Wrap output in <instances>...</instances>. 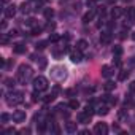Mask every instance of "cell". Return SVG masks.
I'll return each instance as SVG.
<instances>
[{
    "label": "cell",
    "instance_id": "52a82bcc",
    "mask_svg": "<svg viewBox=\"0 0 135 135\" xmlns=\"http://www.w3.org/2000/svg\"><path fill=\"white\" fill-rule=\"evenodd\" d=\"M70 60L72 62H75V64H78V62H81L83 60V54H81V51L76 48V49H73V51H70Z\"/></svg>",
    "mask_w": 135,
    "mask_h": 135
},
{
    "label": "cell",
    "instance_id": "e0dca14e",
    "mask_svg": "<svg viewBox=\"0 0 135 135\" xmlns=\"http://www.w3.org/2000/svg\"><path fill=\"white\" fill-rule=\"evenodd\" d=\"M103 102H105V103H108V105H114V103H116V99H114V97H111L110 94H105V95H103Z\"/></svg>",
    "mask_w": 135,
    "mask_h": 135
},
{
    "label": "cell",
    "instance_id": "836d02e7",
    "mask_svg": "<svg viewBox=\"0 0 135 135\" xmlns=\"http://www.w3.org/2000/svg\"><path fill=\"white\" fill-rule=\"evenodd\" d=\"M5 84H7L8 88H13V86H15V81L10 80V78H7V80H5Z\"/></svg>",
    "mask_w": 135,
    "mask_h": 135
},
{
    "label": "cell",
    "instance_id": "5bb4252c",
    "mask_svg": "<svg viewBox=\"0 0 135 135\" xmlns=\"http://www.w3.org/2000/svg\"><path fill=\"white\" fill-rule=\"evenodd\" d=\"M94 16H95V10H89V11L83 16V22H84V24H89V22L94 19Z\"/></svg>",
    "mask_w": 135,
    "mask_h": 135
},
{
    "label": "cell",
    "instance_id": "30bf717a",
    "mask_svg": "<svg viewBox=\"0 0 135 135\" xmlns=\"http://www.w3.org/2000/svg\"><path fill=\"white\" fill-rule=\"evenodd\" d=\"M113 73H114V72H113V69H111L110 65H103V67H102V76H103V78H110Z\"/></svg>",
    "mask_w": 135,
    "mask_h": 135
},
{
    "label": "cell",
    "instance_id": "ab89813d",
    "mask_svg": "<svg viewBox=\"0 0 135 135\" xmlns=\"http://www.w3.org/2000/svg\"><path fill=\"white\" fill-rule=\"evenodd\" d=\"M2 43H3V45H5V43H8V37H7V35H3V37H2Z\"/></svg>",
    "mask_w": 135,
    "mask_h": 135
},
{
    "label": "cell",
    "instance_id": "4316f807",
    "mask_svg": "<svg viewBox=\"0 0 135 135\" xmlns=\"http://www.w3.org/2000/svg\"><path fill=\"white\" fill-rule=\"evenodd\" d=\"M119 81H126L127 78H129V72H126V70H122V72H119Z\"/></svg>",
    "mask_w": 135,
    "mask_h": 135
},
{
    "label": "cell",
    "instance_id": "e575fe53",
    "mask_svg": "<svg viewBox=\"0 0 135 135\" xmlns=\"http://www.w3.org/2000/svg\"><path fill=\"white\" fill-rule=\"evenodd\" d=\"M38 130H40V132H45V130H46V122H40V124H38Z\"/></svg>",
    "mask_w": 135,
    "mask_h": 135
},
{
    "label": "cell",
    "instance_id": "d590c367",
    "mask_svg": "<svg viewBox=\"0 0 135 135\" xmlns=\"http://www.w3.org/2000/svg\"><path fill=\"white\" fill-rule=\"evenodd\" d=\"M46 29H48V30L51 32V30H54V29H56V24H54V22H49V24L46 26Z\"/></svg>",
    "mask_w": 135,
    "mask_h": 135
},
{
    "label": "cell",
    "instance_id": "7c38bea8",
    "mask_svg": "<svg viewBox=\"0 0 135 135\" xmlns=\"http://www.w3.org/2000/svg\"><path fill=\"white\" fill-rule=\"evenodd\" d=\"M3 13H5V16H7V18H13V16L16 15V5H8V7L5 8V11H3Z\"/></svg>",
    "mask_w": 135,
    "mask_h": 135
},
{
    "label": "cell",
    "instance_id": "ac0fdd59",
    "mask_svg": "<svg viewBox=\"0 0 135 135\" xmlns=\"http://www.w3.org/2000/svg\"><path fill=\"white\" fill-rule=\"evenodd\" d=\"M76 48H78L80 51H84V49L88 48V41H86V40H78V41H76Z\"/></svg>",
    "mask_w": 135,
    "mask_h": 135
},
{
    "label": "cell",
    "instance_id": "ffe728a7",
    "mask_svg": "<svg viewBox=\"0 0 135 135\" xmlns=\"http://www.w3.org/2000/svg\"><path fill=\"white\" fill-rule=\"evenodd\" d=\"M43 15H45L46 19H51V18L54 16V10H52V8H45V10H43Z\"/></svg>",
    "mask_w": 135,
    "mask_h": 135
},
{
    "label": "cell",
    "instance_id": "603a6c76",
    "mask_svg": "<svg viewBox=\"0 0 135 135\" xmlns=\"http://www.w3.org/2000/svg\"><path fill=\"white\" fill-rule=\"evenodd\" d=\"M69 108H72V110H78V108H80V102L75 100V99H72V100L69 102Z\"/></svg>",
    "mask_w": 135,
    "mask_h": 135
},
{
    "label": "cell",
    "instance_id": "60d3db41",
    "mask_svg": "<svg viewBox=\"0 0 135 135\" xmlns=\"http://www.w3.org/2000/svg\"><path fill=\"white\" fill-rule=\"evenodd\" d=\"M130 37H132V40H133V41H135V30H133V32H132V35H130Z\"/></svg>",
    "mask_w": 135,
    "mask_h": 135
},
{
    "label": "cell",
    "instance_id": "4dcf8cb0",
    "mask_svg": "<svg viewBox=\"0 0 135 135\" xmlns=\"http://www.w3.org/2000/svg\"><path fill=\"white\" fill-rule=\"evenodd\" d=\"M26 24H27L29 27H35V26H37V22H35V19H33V18H29V19L26 21Z\"/></svg>",
    "mask_w": 135,
    "mask_h": 135
},
{
    "label": "cell",
    "instance_id": "8992f818",
    "mask_svg": "<svg viewBox=\"0 0 135 135\" xmlns=\"http://www.w3.org/2000/svg\"><path fill=\"white\" fill-rule=\"evenodd\" d=\"M94 132H95L97 135H107V133H108V126H107L105 122H97L95 127H94Z\"/></svg>",
    "mask_w": 135,
    "mask_h": 135
},
{
    "label": "cell",
    "instance_id": "2e32d148",
    "mask_svg": "<svg viewBox=\"0 0 135 135\" xmlns=\"http://www.w3.org/2000/svg\"><path fill=\"white\" fill-rule=\"evenodd\" d=\"M13 51H15L16 54H24V52H26V46H24L22 43H16V45L13 46Z\"/></svg>",
    "mask_w": 135,
    "mask_h": 135
},
{
    "label": "cell",
    "instance_id": "f35d334b",
    "mask_svg": "<svg viewBox=\"0 0 135 135\" xmlns=\"http://www.w3.org/2000/svg\"><path fill=\"white\" fill-rule=\"evenodd\" d=\"M129 65H130V67H135V57H130V60H129Z\"/></svg>",
    "mask_w": 135,
    "mask_h": 135
},
{
    "label": "cell",
    "instance_id": "83f0119b",
    "mask_svg": "<svg viewBox=\"0 0 135 135\" xmlns=\"http://www.w3.org/2000/svg\"><path fill=\"white\" fill-rule=\"evenodd\" d=\"M10 118H11V116H10L8 113H2V114H0V121H2V124L8 122V121H10Z\"/></svg>",
    "mask_w": 135,
    "mask_h": 135
},
{
    "label": "cell",
    "instance_id": "9c48e42d",
    "mask_svg": "<svg viewBox=\"0 0 135 135\" xmlns=\"http://www.w3.org/2000/svg\"><path fill=\"white\" fill-rule=\"evenodd\" d=\"M108 111H110V105H99L97 107V110H95V113L97 114H100V116H105V114H108Z\"/></svg>",
    "mask_w": 135,
    "mask_h": 135
},
{
    "label": "cell",
    "instance_id": "7402d4cb",
    "mask_svg": "<svg viewBox=\"0 0 135 135\" xmlns=\"http://www.w3.org/2000/svg\"><path fill=\"white\" fill-rule=\"evenodd\" d=\"M40 92H41V91H38V89H33V94H32V100H33V102L43 100V97H40Z\"/></svg>",
    "mask_w": 135,
    "mask_h": 135
},
{
    "label": "cell",
    "instance_id": "6da1fadb",
    "mask_svg": "<svg viewBox=\"0 0 135 135\" xmlns=\"http://www.w3.org/2000/svg\"><path fill=\"white\" fill-rule=\"evenodd\" d=\"M30 76H32V67H30V65H26V64L19 65V69H18V75H16L18 81H19V83H22V84H26V81H27Z\"/></svg>",
    "mask_w": 135,
    "mask_h": 135
},
{
    "label": "cell",
    "instance_id": "9a60e30c",
    "mask_svg": "<svg viewBox=\"0 0 135 135\" xmlns=\"http://www.w3.org/2000/svg\"><path fill=\"white\" fill-rule=\"evenodd\" d=\"M124 15H126V18H129L130 22H135V8H127L124 11Z\"/></svg>",
    "mask_w": 135,
    "mask_h": 135
},
{
    "label": "cell",
    "instance_id": "d6a6232c",
    "mask_svg": "<svg viewBox=\"0 0 135 135\" xmlns=\"http://www.w3.org/2000/svg\"><path fill=\"white\" fill-rule=\"evenodd\" d=\"M46 45H48V41H38L37 43V49H45Z\"/></svg>",
    "mask_w": 135,
    "mask_h": 135
},
{
    "label": "cell",
    "instance_id": "cb8c5ba5",
    "mask_svg": "<svg viewBox=\"0 0 135 135\" xmlns=\"http://www.w3.org/2000/svg\"><path fill=\"white\" fill-rule=\"evenodd\" d=\"M121 54H122V48H121L119 45H114V46H113V56H118V57H119Z\"/></svg>",
    "mask_w": 135,
    "mask_h": 135
},
{
    "label": "cell",
    "instance_id": "7a4b0ae2",
    "mask_svg": "<svg viewBox=\"0 0 135 135\" xmlns=\"http://www.w3.org/2000/svg\"><path fill=\"white\" fill-rule=\"evenodd\" d=\"M22 97H24L22 92L13 91V92L8 94V97H7V103H8L10 107H16V105H19V103H22V100H24Z\"/></svg>",
    "mask_w": 135,
    "mask_h": 135
},
{
    "label": "cell",
    "instance_id": "ee69618b",
    "mask_svg": "<svg viewBox=\"0 0 135 135\" xmlns=\"http://www.w3.org/2000/svg\"><path fill=\"white\" fill-rule=\"evenodd\" d=\"M7 2H8V0H3V3H7Z\"/></svg>",
    "mask_w": 135,
    "mask_h": 135
},
{
    "label": "cell",
    "instance_id": "b9f144b4",
    "mask_svg": "<svg viewBox=\"0 0 135 135\" xmlns=\"http://www.w3.org/2000/svg\"><path fill=\"white\" fill-rule=\"evenodd\" d=\"M130 89H132V91H135V83H132V86H130Z\"/></svg>",
    "mask_w": 135,
    "mask_h": 135
},
{
    "label": "cell",
    "instance_id": "8fae6325",
    "mask_svg": "<svg viewBox=\"0 0 135 135\" xmlns=\"http://www.w3.org/2000/svg\"><path fill=\"white\" fill-rule=\"evenodd\" d=\"M65 130L69 132V133H75L76 130H78V127H76V122H73V121H69L65 124Z\"/></svg>",
    "mask_w": 135,
    "mask_h": 135
},
{
    "label": "cell",
    "instance_id": "44dd1931",
    "mask_svg": "<svg viewBox=\"0 0 135 135\" xmlns=\"http://www.w3.org/2000/svg\"><path fill=\"white\" fill-rule=\"evenodd\" d=\"M110 40H111V35H110V32H105V33H102V37H100V41H102V43H110Z\"/></svg>",
    "mask_w": 135,
    "mask_h": 135
},
{
    "label": "cell",
    "instance_id": "484cf974",
    "mask_svg": "<svg viewBox=\"0 0 135 135\" xmlns=\"http://www.w3.org/2000/svg\"><path fill=\"white\" fill-rule=\"evenodd\" d=\"M19 10H21V13H24V15H26V13H29V11H30V5H29L27 2H24V3L21 5V8H19Z\"/></svg>",
    "mask_w": 135,
    "mask_h": 135
},
{
    "label": "cell",
    "instance_id": "8d00e7d4",
    "mask_svg": "<svg viewBox=\"0 0 135 135\" xmlns=\"http://www.w3.org/2000/svg\"><path fill=\"white\" fill-rule=\"evenodd\" d=\"M52 54H54V57H56V59H60V57L64 56V52H60V51H54Z\"/></svg>",
    "mask_w": 135,
    "mask_h": 135
},
{
    "label": "cell",
    "instance_id": "3957f363",
    "mask_svg": "<svg viewBox=\"0 0 135 135\" xmlns=\"http://www.w3.org/2000/svg\"><path fill=\"white\" fill-rule=\"evenodd\" d=\"M94 113H95V111H94L92 105H88V107L84 108V111H81V113L78 114V122H81V124H88V122L91 121V118H92Z\"/></svg>",
    "mask_w": 135,
    "mask_h": 135
},
{
    "label": "cell",
    "instance_id": "f1b7e54d",
    "mask_svg": "<svg viewBox=\"0 0 135 135\" xmlns=\"http://www.w3.org/2000/svg\"><path fill=\"white\" fill-rule=\"evenodd\" d=\"M48 41H49V43H56V41H59V35L52 32V33L49 35V40H48Z\"/></svg>",
    "mask_w": 135,
    "mask_h": 135
},
{
    "label": "cell",
    "instance_id": "ba28073f",
    "mask_svg": "<svg viewBox=\"0 0 135 135\" xmlns=\"http://www.w3.org/2000/svg\"><path fill=\"white\" fill-rule=\"evenodd\" d=\"M11 119H13L15 122H24V121H26V111H22V110H16V111L13 113Z\"/></svg>",
    "mask_w": 135,
    "mask_h": 135
},
{
    "label": "cell",
    "instance_id": "f546056e",
    "mask_svg": "<svg viewBox=\"0 0 135 135\" xmlns=\"http://www.w3.org/2000/svg\"><path fill=\"white\" fill-rule=\"evenodd\" d=\"M86 5H88L89 10H95V0H88Z\"/></svg>",
    "mask_w": 135,
    "mask_h": 135
},
{
    "label": "cell",
    "instance_id": "4fadbf2b",
    "mask_svg": "<svg viewBox=\"0 0 135 135\" xmlns=\"http://www.w3.org/2000/svg\"><path fill=\"white\" fill-rule=\"evenodd\" d=\"M111 18L113 19H118V18H121L122 15H124V11H122V8H119V7H114V8H111Z\"/></svg>",
    "mask_w": 135,
    "mask_h": 135
},
{
    "label": "cell",
    "instance_id": "7bdbcfd3",
    "mask_svg": "<svg viewBox=\"0 0 135 135\" xmlns=\"http://www.w3.org/2000/svg\"><path fill=\"white\" fill-rule=\"evenodd\" d=\"M122 2H130V0H122Z\"/></svg>",
    "mask_w": 135,
    "mask_h": 135
},
{
    "label": "cell",
    "instance_id": "d4e9b609",
    "mask_svg": "<svg viewBox=\"0 0 135 135\" xmlns=\"http://www.w3.org/2000/svg\"><path fill=\"white\" fill-rule=\"evenodd\" d=\"M103 88H105V91H107V92H110V91H113V89H114V88H116V84H114V83H113V81H107V83H105V86H103Z\"/></svg>",
    "mask_w": 135,
    "mask_h": 135
},
{
    "label": "cell",
    "instance_id": "277c9868",
    "mask_svg": "<svg viewBox=\"0 0 135 135\" xmlns=\"http://www.w3.org/2000/svg\"><path fill=\"white\" fill-rule=\"evenodd\" d=\"M51 76L56 80V81H64L65 76H67V70L64 67H52L51 70Z\"/></svg>",
    "mask_w": 135,
    "mask_h": 135
},
{
    "label": "cell",
    "instance_id": "d6986e66",
    "mask_svg": "<svg viewBox=\"0 0 135 135\" xmlns=\"http://www.w3.org/2000/svg\"><path fill=\"white\" fill-rule=\"evenodd\" d=\"M54 99H56V92H51V94L43 97V102L45 103H51V102H54Z\"/></svg>",
    "mask_w": 135,
    "mask_h": 135
},
{
    "label": "cell",
    "instance_id": "74e56055",
    "mask_svg": "<svg viewBox=\"0 0 135 135\" xmlns=\"http://www.w3.org/2000/svg\"><path fill=\"white\" fill-rule=\"evenodd\" d=\"M5 133H7V135H11V133H16V130L10 127V129H7V130H5Z\"/></svg>",
    "mask_w": 135,
    "mask_h": 135
},
{
    "label": "cell",
    "instance_id": "1f68e13d",
    "mask_svg": "<svg viewBox=\"0 0 135 135\" xmlns=\"http://www.w3.org/2000/svg\"><path fill=\"white\" fill-rule=\"evenodd\" d=\"M41 30H43L41 27H37V26H35V27H32V35H40Z\"/></svg>",
    "mask_w": 135,
    "mask_h": 135
},
{
    "label": "cell",
    "instance_id": "5b68a950",
    "mask_svg": "<svg viewBox=\"0 0 135 135\" xmlns=\"http://www.w3.org/2000/svg\"><path fill=\"white\" fill-rule=\"evenodd\" d=\"M32 84H33V89H38V91H41V92L48 89V80H46L45 76H37V78H33Z\"/></svg>",
    "mask_w": 135,
    "mask_h": 135
}]
</instances>
